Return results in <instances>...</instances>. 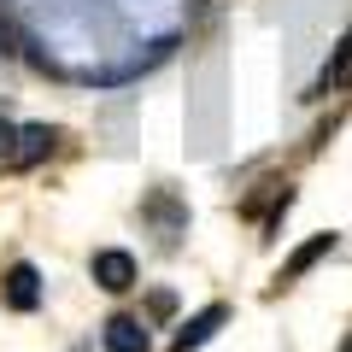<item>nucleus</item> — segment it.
Masks as SVG:
<instances>
[{
  "label": "nucleus",
  "mask_w": 352,
  "mask_h": 352,
  "mask_svg": "<svg viewBox=\"0 0 352 352\" xmlns=\"http://www.w3.org/2000/svg\"><path fill=\"white\" fill-rule=\"evenodd\" d=\"M88 270H94V282H100L106 294H129L135 288V258H129L124 247H100Z\"/></svg>",
  "instance_id": "nucleus-1"
},
{
  "label": "nucleus",
  "mask_w": 352,
  "mask_h": 352,
  "mask_svg": "<svg viewBox=\"0 0 352 352\" xmlns=\"http://www.w3.org/2000/svg\"><path fill=\"white\" fill-rule=\"evenodd\" d=\"M329 252H335V235L323 229V235H311L305 247H294V252H288V264H282V276H276V282H282V288H288V282H300L305 270H317V264L329 258Z\"/></svg>",
  "instance_id": "nucleus-2"
},
{
  "label": "nucleus",
  "mask_w": 352,
  "mask_h": 352,
  "mask_svg": "<svg viewBox=\"0 0 352 352\" xmlns=\"http://www.w3.org/2000/svg\"><path fill=\"white\" fill-rule=\"evenodd\" d=\"M223 323H229V305H206L200 317H188V323L176 329V352H194V346H206V340H212Z\"/></svg>",
  "instance_id": "nucleus-3"
},
{
  "label": "nucleus",
  "mask_w": 352,
  "mask_h": 352,
  "mask_svg": "<svg viewBox=\"0 0 352 352\" xmlns=\"http://www.w3.org/2000/svg\"><path fill=\"white\" fill-rule=\"evenodd\" d=\"M100 340H106V352H147L153 346V335H147L141 317H112V323L100 329Z\"/></svg>",
  "instance_id": "nucleus-4"
},
{
  "label": "nucleus",
  "mask_w": 352,
  "mask_h": 352,
  "mask_svg": "<svg viewBox=\"0 0 352 352\" xmlns=\"http://www.w3.org/2000/svg\"><path fill=\"white\" fill-rule=\"evenodd\" d=\"M6 305H12V311H36V305H41L36 264H12V270H6Z\"/></svg>",
  "instance_id": "nucleus-5"
},
{
  "label": "nucleus",
  "mask_w": 352,
  "mask_h": 352,
  "mask_svg": "<svg viewBox=\"0 0 352 352\" xmlns=\"http://www.w3.org/2000/svg\"><path fill=\"white\" fill-rule=\"evenodd\" d=\"M47 153H53V129H47V124L18 129V141H12V170H30V164H41Z\"/></svg>",
  "instance_id": "nucleus-6"
},
{
  "label": "nucleus",
  "mask_w": 352,
  "mask_h": 352,
  "mask_svg": "<svg viewBox=\"0 0 352 352\" xmlns=\"http://www.w3.org/2000/svg\"><path fill=\"white\" fill-rule=\"evenodd\" d=\"M346 82H352V30L340 36L335 59L323 65V76H317V88H311V94H335V88H346Z\"/></svg>",
  "instance_id": "nucleus-7"
},
{
  "label": "nucleus",
  "mask_w": 352,
  "mask_h": 352,
  "mask_svg": "<svg viewBox=\"0 0 352 352\" xmlns=\"http://www.w3.org/2000/svg\"><path fill=\"white\" fill-rule=\"evenodd\" d=\"M24 47H30V41H24V30H18L12 6L0 0V53H6V59H18V53H24Z\"/></svg>",
  "instance_id": "nucleus-8"
},
{
  "label": "nucleus",
  "mask_w": 352,
  "mask_h": 352,
  "mask_svg": "<svg viewBox=\"0 0 352 352\" xmlns=\"http://www.w3.org/2000/svg\"><path fill=\"white\" fill-rule=\"evenodd\" d=\"M12 141H18V129L0 118V164H12Z\"/></svg>",
  "instance_id": "nucleus-9"
},
{
  "label": "nucleus",
  "mask_w": 352,
  "mask_h": 352,
  "mask_svg": "<svg viewBox=\"0 0 352 352\" xmlns=\"http://www.w3.org/2000/svg\"><path fill=\"white\" fill-rule=\"evenodd\" d=\"M340 352H352V340H346V346H340Z\"/></svg>",
  "instance_id": "nucleus-10"
}]
</instances>
